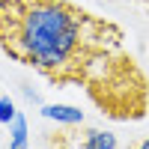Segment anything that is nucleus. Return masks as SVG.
<instances>
[{
    "label": "nucleus",
    "instance_id": "nucleus-3",
    "mask_svg": "<svg viewBox=\"0 0 149 149\" xmlns=\"http://www.w3.org/2000/svg\"><path fill=\"white\" fill-rule=\"evenodd\" d=\"M39 113L45 119L57 122V125H81L84 122V110L74 107V104H42Z\"/></svg>",
    "mask_w": 149,
    "mask_h": 149
},
{
    "label": "nucleus",
    "instance_id": "nucleus-1",
    "mask_svg": "<svg viewBox=\"0 0 149 149\" xmlns=\"http://www.w3.org/2000/svg\"><path fill=\"white\" fill-rule=\"evenodd\" d=\"M0 51L57 86H86L113 119L146 113V78L122 51V30L69 0H0Z\"/></svg>",
    "mask_w": 149,
    "mask_h": 149
},
{
    "label": "nucleus",
    "instance_id": "nucleus-7",
    "mask_svg": "<svg viewBox=\"0 0 149 149\" xmlns=\"http://www.w3.org/2000/svg\"><path fill=\"white\" fill-rule=\"evenodd\" d=\"M137 149H149V137H146V140H140V143H137Z\"/></svg>",
    "mask_w": 149,
    "mask_h": 149
},
{
    "label": "nucleus",
    "instance_id": "nucleus-2",
    "mask_svg": "<svg viewBox=\"0 0 149 149\" xmlns=\"http://www.w3.org/2000/svg\"><path fill=\"white\" fill-rule=\"evenodd\" d=\"M48 149H116V137L110 131L84 128L81 122V125H69L66 131L48 134Z\"/></svg>",
    "mask_w": 149,
    "mask_h": 149
},
{
    "label": "nucleus",
    "instance_id": "nucleus-6",
    "mask_svg": "<svg viewBox=\"0 0 149 149\" xmlns=\"http://www.w3.org/2000/svg\"><path fill=\"white\" fill-rule=\"evenodd\" d=\"M21 93H24V98H27L30 104H36V107H42V104H45V102H42V95L36 93V90H30L27 84H21Z\"/></svg>",
    "mask_w": 149,
    "mask_h": 149
},
{
    "label": "nucleus",
    "instance_id": "nucleus-4",
    "mask_svg": "<svg viewBox=\"0 0 149 149\" xmlns=\"http://www.w3.org/2000/svg\"><path fill=\"white\" fill-rule=\"evenodd\" d=\"M6 128H9V149H27V140H30L27 134L30 131H27V116H24L21 110L15 113V119H12Z\"/></svg>",
    "mask_w": 149,
    "mask_h": 149
},
{
    "label": "nucleus",
    "instance_id": "nucleus-5",
    "mask_svg": "<svg viewBox=\"0 0 149 149\" xmlns=\"http://www.w3.org/2000/svg\"><path fill=\"white\" fill-rule=\"evenodd\" d=\"M15 102H12L9 95H0V125H9L12 119H15Z\"/></svg>",
    "mask_w": 149,
    "mask_h": 149
}]
</instances>
